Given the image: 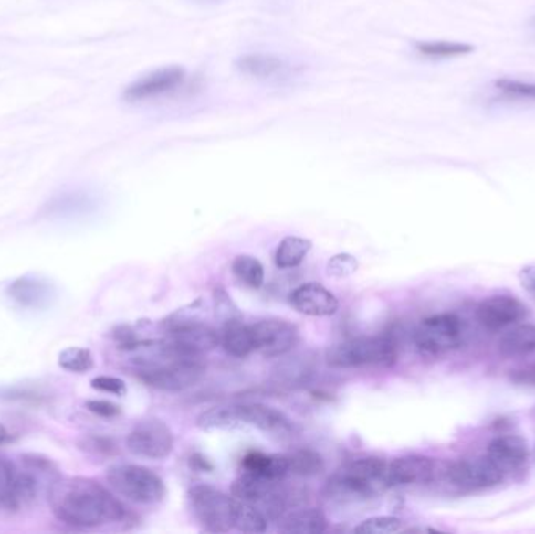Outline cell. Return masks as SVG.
Masks as SVG:
<instances>
[{
    "label": "cell",
    "instance_id": "cell-24",
    "mask_svg": "<svg viewBox=\"0 0 535 534\" xmlns=\"http://www.w3.org/2000/svg\"><path fill=\"white\" fill-rule=\"evenodd\" d=\"M504 358H525L535 353V325H519L504 334L498 342Z\"/></svg>",
    "mask_w": 535,
    "mask_h": 534
},
{
    "label": "cell",
    "instance_id": "cell-18",
    "mask_svg": "<svg viewBox=\"0 0 535 534\" xmlns=\"http://www.w3.org/2000/svg\"><path fill=\"white\" fill-rule=\"evenodd\" d=\"M164 337L177 348L190 355L204 356L219 345V333L205 322L193 323L188 326L164 334Z\"/></svg>",
    "mask_w": 535,
    "mask_h": 534
},
{
    "label": "cell",
    "instance_id": "cell-16",
    "mask_svg": "<svg viewBox=\"0 0 535 534\" xmlns=\"http://www.w3.org/2000/svg\"><path fill=\"white\" fill-rule=\"evenodd\" d=\"M6 294L22 309L41 311L49 307L55 300V287L46 279L24 276L8 285Z\"/></svg>",
    "mask_w": 535,
    "mask_h": 534
},
{
    "label": "cell",
    "instance_id": "cell-23",
    "mask_svg": "<svg viewBox=\"0 0 535 534\" xmlns=\"http://www.w3.org/2000/svg\"><path fill=\"white\" fill-rule=\"evenodd\" d=\"M232 529L240 533H265L268 529L267 516L256 505L232 496Z\"/></svg>",
    "mask_w": 535,
    "mask_h": 534
},
{
    "label": "cell",
    "instance_id": "cell-41",
    "mask_svg": "<svg viewBox=\"0 0 535 534\" xmlns=\"http://www.w3.org/2000/svg\"><path fill=\"white\" fill-rule=\"evenodd\" d=\"M519 283L535 301V265H528L519 272Z\"/></svg>",
    "mask_w": 535,
    "mask_h": 534
},
{
    "label": "cell",
    "instance_id": "cell-28",
    "mask_svg": "<svg viewBox=\"0 0 535 534\" xmlns=\"http://www.w3.org/2000/svg\"><path fill=\"white\" fill-rule=\"evenodd\" d=\"M232 272L249 289H260L265 283V268L257 257L240 254L232 262Z\"/></svg>",
    "mask_w": 535,
    "mask_h": 534
},
{
    "label": "cell",
    "instance_id": "cell-15",
    "mask_svg": "<svg viewBox=\"0 0 535 534\" xmlns=\"http://www.w3.org/2000/svg\"><path fill=\"white\" fill-rule=\"evenodd\" d=\"M289 303L307 316H330L339 311L337 296L318 283H307L293 290Z\"/></svg>",
    "mask_w": 535,
    "mask_h": 534
},
{
    "label": "cell",
    "instance_id": "cell-29",
    "mask_svg": "<svg viewBox=\"0 0 535 534\" xmlns=\"http://www.w3.org/2000/svg\"><path fill=\"white\" fill-rule=\"evenodd\" d=\"M204 314H205V305H204V301L199 298L192 304L181 307V309L173 312L170 316H166L162 322V329L164 334H168L173 333L175 329L193 325V323L205 322Z\"/></svg>",
    "mask_w": 535,
    "mask_h": 534
},
{
    "label": "cell",
    "instance_id": "cell-44",
    "mask_svg": "<svg viewBox=\"0 0 535 534\" xmlns=\"http://www.w3.org/2000/svg\"><path fill=\"white\" fill-rule=\"evenodd\" d=\"M8 441V430H6L5 425L0 422V447Z\"/></svg>",
    "mask_w": 535,
    "mask_h": 534
},
{
    "label": "cell",
    "instance_id": "cell-40",
    "mask_svg": "<svg viewBox=\"0 0 535 534\" xmlns=\"http://www.w3.org/2000/svg\"><path fill=\"white\" fill-rule=\"evenodd\" d=\"M510 381L519 384V386L535 388V360L512 371L510 373Z\"/></svg>",
    "mask_w": 535,
    "mask_h": 534
},
{
    "label": "cell",
    "instance_id": "cell-1",
    "mask_svg": "<svg viewBox=\"0 0 535 534\" xmlns=\"http://www.w3.org/2000/svg\"><path fill=\"white\" fill-rule=\"evenodd\" d=\"M47 500L55 518L74 529H99L129 518L127 507L107 487L83 476H60Z\"/></svg>",
    "mask_w": 535,
    "mask_h": 534
},
{
    "label": "cell",
    "instance_id": "cell-35",
    "mask_svg": "<svg viewBox=\"0 0 535 534\" xmlns=\"http://www.w3.org/2000/svg\"><path fill=\"white\" fill-rule=\"evenodd\" d=\"M359 270V261L351 254H337L328 262L326 272L330 278L343 279L352 276Z\"/></svg>",
    "mask_w": 535,
    "mask_h": 534
},
{
    "label": "cell",
    "instance_id": "cell-21",
    "mask_svg": "<svg viewBox=\"0 0 535 534\" xmlns=\"http://www.w3.org/2000/svg\"><path fill=\"white\" fill-rule=\"evenodd\" d=\"M241 469L247 474L257 475L271 481L285 480L289 475L287 454L249 452L241 459Z\"/></svg>",
    "mask_w": 535,
    "mask_h": 534
},
{
    "label": "cell",
    "instance_id": "cell-4",
    "mask_svg": "<svg viewBox=\"0 0 535 534\" xmlns=\"http://www.w3.org/2000/svg\"><path fill=\"white\" fill-rule=\"evenodd\" d=\"M107 481L113 491L137 505L153 507L166 497V486L159 475L138 464L111 465L107 470Z\"/></svg>",
    "mask_w": 535,
    "mask_h": 534
},
{
    "label": "cell",
    "instance_id": "cell-42",
    "mask_svg": "<svg viewBox=\"0 0 535 534\" xmlns=\"http://www.w3.org/2000/svg\"><path fill=\"white\" fill-rule=\"evenodd\" d=\"M190 465L192 469L197 472H212L215 469L214 464L210 463V459L205 458L201 453H194L190 458Z\"/></svg>",
    "mask_w": 535,
    "mask_h": 534
},
{
    "label": "cell",
    "instance_id": "cell-3",
    "mask_svg": "<svg viewBox=\"0 0 535 534\" xmlns=\"http://www.w3.org/2000/svg\"><path fill=\"white\" fill-rule=\"evenodd\" d=\"M398 360V344L393 336H362L333 345L328 351L332 368H390Z\"/></svg>",
    "mask_w": 535,
    "mask_h": 534
},
{
    "label": "cell",
    "instance_id": "cell-36",
    "mask_svg": "<svg viewBox=\"0 0 535 534\" xmlns=\"http://www.w3.org/2000/svg\"><path fill=\"white\" fill-rule=\"evenodd\" d=\"M82 448L94 454V456H100V458H110V456H115L116 453H118V445H116L115 441H111L109 437H87L83 441Z\"/></svg>",
    "mask_w": 535,
    "mask_h": 534
},
{
    "label": "cell",
    "instance_id": "cell-17",
    "mask_svg": "<svg viewBox=\"0 0 535 534\" xmlns=\"http://www.w3.org/2000/svg\"><path fill=\"white\" fill-rule=\"evenodd\" d=\"M530 454V445L525 437L504 434V436L495 437L488 443L486 456L506 475L525 467Z\"/></svg>",
    "mask_w": 535,
    "mask_h": 534
},
{
    "label": "cell",
    "instance_id": "cell-7",
    "mask_svg": "<svg viewBox=\"0 0 535 534\" xmlns=\"http://www.w3.org/2000/svg\"><path fill=\"white\" fill-rule=\"evenodd\" d=\"M464 326L459 316L454 314H435L427 316L418 325L414 342L421 355L440 358L459 348Z\"/></svg>",
    "mask_w": 535,
    "mask_h": 534
},
{
    "label": "cell",
    "instance_id": "cell-45",
    "mask_svg": "<svg viewBox=\"0 0 535 534\" xmlns=\"http://www.w3.org/2000/svg\"><path fill=\"white\" fill-rule=\"evenodd\" d=\"M530 26H532V28H534V32H535V16H534V19H532V22H530Z\"/></svg>",
    "mask_w": 535,
    "mask_h": 534
},
{
    "label": "cell",
    "instance_id": "cell-10",
    "mask_svg": "<svg viewBox=\"0 0 535 534\" xmlns=\"http://www.w3.org/2000/svg\"><path fill=\"white\" fill-rule=\"evenodd\" d=\"M445 478L457 491L477 492L499 485L504 480V474L490 459L482 456L454 461L445 469Z\"/></svg>",
    "mask_w": 535,
    "mask_h": 534
},
{
    "label": "cell",
    "instance_id": "cell-27",
    "mask_svg": "<svg viewBox=\"0 0 535 534\" xmlns=\"http://www.w3.org/2000/svg\"><path fill=\"white\" fill-rule=\"evenodd\" d=\"M197 428L204 431L234 430L243 425L238 414V406H221L208 409L196 420Z\"/></svg>",
    "mask_w": 535,
    "mask_h": 534
},
{
    "label": "cell",
    "instance_id": "cell-8",
    "mask_svg": "<svg viewBox=\"0 0 535 534\" xmlns=\"http://www.w3.org/2000/svg\"><path fill=\"white\" fill-rule=\"evenodd\" d=\"M205 373L204 356L185 355L171 360L163 366L152 367L146 370L135 371L138 379L148 384L149 388L179 392L192 388Z\"/></svg>",
    "mask_w": 535,
    "mask_h": 534
},
{
    "label": "cell",
    "instance_id": "cell-38",
    "mask_svg": "<svg viewBox=\"0 0 535 534\" xmlns=\"http://www.w3.org/2000/svg\"><path fill=\"white\" fill-rule=\"evenodd\" d=\"M91 388L99 392L111 393L116 397H124L127 393L126 382L115 377H98L91 381Z\"/></svg>",
    "mask_w": 535,
    "mask_h": 534
},
{
    "label": "cell",
    "instance_id": "cell-30",
    "mask_svg": "<svg viewBox=\"0 0 535 534\" xmlns=\"http://www.w3.org/2000/svg\"><path fill=\"white\" fill-rule=\"evenodd\" d=\"M416 50L431 59H449L470 54L475 50L471 44L449 43V41H421L415 44Z\"/></svg>",
    "mask_w": 535,
    "mask_h": 534
},
{
    "label": "cell",
    "instance_id": "cell-37",
    "mask_svg": "<svg viewBox=\"0 0 535 534\" xmlns=\"http://www.w3.org/2000/svg\"><path fill=\"white\" fill-rule=\"evenodd\" d=\"M497 87L503 93L517 96V98L535 99L534 83L519 82V80H510V79H501L498 80Z\"/></svg>",
    "mask_w": 535,
    "mask_h": 534
},
{
    "label": "cell",
    "instance_id": "cell-12",
    "mask_svg": "<svg viewBox=\"0 0 535 534\" xmlns=\"http://www.w3.org/2000/svg\"><path fill=\"white\" fill-rule=\"evenodd\" d=\"M256 351L265 358H280L295 348L299 340L298 327L282 318H267L251 325Z\"/></svg>",
    "mask_w": 535,
    "mask_h": 534
},
{
    "label": "cell",
    "instance_id": "cell-19",
    "mask_svg": "<svg viewBox=\"0 0 535 534\" xmlns=\"http://www.w3.org/2000/svg\"><path fill=\"white\" fill-rule=\"evenodd\" d=\"M238 414L243 425L256 426L269 434L287 436L293 431V422L282 411L267 404H238Z\"/></svg>",
    "mask_w": 535,
    "mask_h": 534
},
{
    "label": "cell",
    "instance_id": "cell-43",
    "mask_svg": "<svg viewBox=\"0 0 535 534\" xmlns=\"http://www.w3.org/2000/svg\"><path fill=\"white\" fill-rule=\"evenodd\" d=\"M192 4L197 6H203V8H210V6H216L219 4H223L225 0H190Z\"/></svg>",
    "mask_w": 535,
    "mask_h": 534
},
{
    "label": "cell",
    "instance_id": "cell-14",
    "mask_svg": "<svg viewBox=\"0 0 535 534\" xmlns=\"http://www.w3.org/2000/svg\"><path fill=\"white\" fill-rule=\"evenodd\" d=\"M388 485H429L437 476V463L427 456L410 454L388 464Z\"/></svg>",
    "mask_w": 535,
    "mask_h": 534
},
{
    "label": "cell",
    "instance_id": "cell-13",
    "mask_svg": "<svg viewBox=\"0 0 535 534\" xmlns=\"http://www.w3.org/2000/svg\"><path fill=\"white\" fill-rule=\"evenodd\" d=\"M526 316V307L510 294H493L476 307V318L488 331H501Z\"/></svg>",
    "mask_w": 535,
    "mask_h": 534
},
{
    "label": "cell",
    "instance_id": "cell-20",
    "mask_svg": "<svg viewBox=\"0 0 535 534\" xmlns=\"http://www.w3.org/2000/svg\"><path fill=\"white\" fill-rule=\"evenodd\" d=\"M278 522V529L289 534H322L329 529L328 518L317 507L289 509Z\"/></svg>",
    "mask_w": 535,
    "mask_h": 534
},
{
    "label": "cell",
    "instance_id": "cell-2",
    "mask_svg": "<svg viewBox=\"0 0 535 534\" xmlns=\"http://www.w3.org/2000/svg\"><path fill=\"white\" fill-rule=\"evenodd\" d=\"M387 474L385 459L377 456L352 459L329 478L324 494L333 502H366L390 487Z\"/></svg>",
    "mask_w": 535,
    "mask_h": 534
},
{
    "label": "cell",
    "instance_id": "cell-32",
    "mask_svg": "<svg viewBox=\"0 0 535 534\" xmlns=\"http://www.w3.org/2000/svg\"><path fill=\"white\" fill-rule=\"evenodd\" d=\"M58 366L71 373H87L94 367V358L89 349L69 347L58 355Z\"/></svg>",
    "mask_w": 535,
    "mask_h": 534
},
{
    "label": "cell",
    "instance_id": "cell-9",
    "mask_svg": "<svg viewBox=\"0 0 535 534\" xmlns=\"http://www.w3.org/2000/svg\"><path fill=\"white\" fill-rule=\"evenodd\" d=\"M193 518L205 531L229 533L232 529V497L214 486H194L188 492Z\"/></svg>",
    "mask_w": 535,
    "mask_h": 534
},
{
    "label": "cell",
    "instance_id": "cell-6",
    "mask_svg": "<svg viewBox=\"0 0 535 534\" xmlns=\"http://www.w3.org/2000/svg\"><path fill=\"white\" fill-rule=\"evenodd\" d=\"M236 68L241 76L268 87H289L298 82L304 68L287 57L276 54H245L236 60Z\"/></svg>",
    "mask_w": 535,
    "mask_h": 534
},
{
    "label": "cell",
    "instance_id": "cell-31",
    "mask_svg": "<svg viewBox=\"0 0 535 534\" xmlns=\"http://www.w3.org/2000/svg\"><path fill=\"white\" fill-rule=\"evenodd\" d=\"M91 199L88 195L83 193H63L60 197L52 199L49 204L50 215L57 217H68V215H76L79 212H85L89 208Z\"/></svg>",
    "mask_w": 535,
    "mask_h": 534
},
{
    "label": "cell",
    "instance_id": "cell-25",
    "mask_svg": "<svg viewBox=\"0 0 535 534\" xmlns=\"http://www.w3.org/2000/svg\"><path fill=\"white\" fill-rule=\"evenodd\" d=\"M311 246H313L311 241L304 237H295V235L285 237L276 250V256H274L276 265L282 270L298 267L309 256Z\"/></svg>",
    "mask_w": 535,
    "mask_h": 534
},
{
    "label": "cell",
    "instance_id": "cell-5",
    "mask_svg": "<svg viewBox=\"0 0 535 534\" xmlns=\"http://www.w3.org/2000/svg\"><path fill=\"white\" fill-rule=\"evenodd\" d=\"M188 87V74L181 66H163L138 77L122 93L127 104H149L174 98Z\"/></svg>",
    "mask_w": 535,
    "mask_h": 534
},
{
    "label": "cell",
    "instance_id": "cell-22",
    "mask_svg": "<svg viewBox=\"0 0 535 534\" xmlns=\"http://www.w3.org/2000/svg\"><path fill=\"white\" fill-rule=\"evenodd\" d=\"M219 345L232 358H247L251 355L256 351L251 325H245L243 320H238L221 326Z\"/></svg>",
    "mask_w": 535,
    "mask_h": 534
},
{
    "label": "cell",
    "instance_id": "cell-34",
    "mask_svg": "<svg viewBox=\"0 0 535 534\" xmlns=\"http://www.w3.org/2000/svg\"><path fill=\"white\" fill-rule=\"evenodd\" d=\"M404 529L403 520L392 516H376L363 520L355 531L365 534H393Z\"/></svg>",
    "mask_w": 535,
    "mask_h": 534
},
{
    "label": "cell",
    "instance_id": "cell-26",
    "mask_svg": "<svg viewBox=\"0 0 535 534\" xmlns=\"http://www.w3.org/2000/svg\"><path fill=\"white\" fill-rule=\"evenodd\" d=\"M288 459V474L302 478H311L321 475L326 469V463L317 450L311 448H298L295 452L287 454Z\"/></svg>",
    "mask_w": 535,
    "mask_h": 534
},
{
    "label": "cell",
    "instance_id": "cell-33",
    "mask_svg": "<svg viewBox=\"0 0 535 534\" xmlns=\"http://www.w3.org/2000/svg\"><path fill=\"white\" fill-rule=\"evenodd\" d=\"M214 311L221 326H225L227 323L243 320V314L238 309V305L236 304V301L230 298L227 290L221 285L215 287L214 290Z\"/></svg>",
    "mask_w": 535,
    "mask_h": 534
},
{
    "label": "cell",
    "instance_id": "cell-11",
    "mask_svg": "<svg viewBox=\"0 0 535 534\" xmlns=\"http://www.w3.org/2000/svg\"><path fill=\"white\" fill-rule=\"evenodd\" d=\"M127 448L140 458H168L174 448V434L162 420H142L127 436Z\"/></svg>",
    "mask_w": 535,
    "mask_h": 534
},
{
    "label": "cell",
    "instance_id": "cell-39",
    "mask_svg": "<svg viewBox=\"0 0 535 534\" xmlns=\"http://www.w3.org/2000/svg\"><path fill=\"white\" fill-rule=\"evenodd\" d=\"M87 408L104 419H113L116 415L121 414V408L118 404L111 403L109 400H89L87 403Z\"/></svg>",
    "mask_w": 535,
    "mask_h": 534
}]
</instances>
